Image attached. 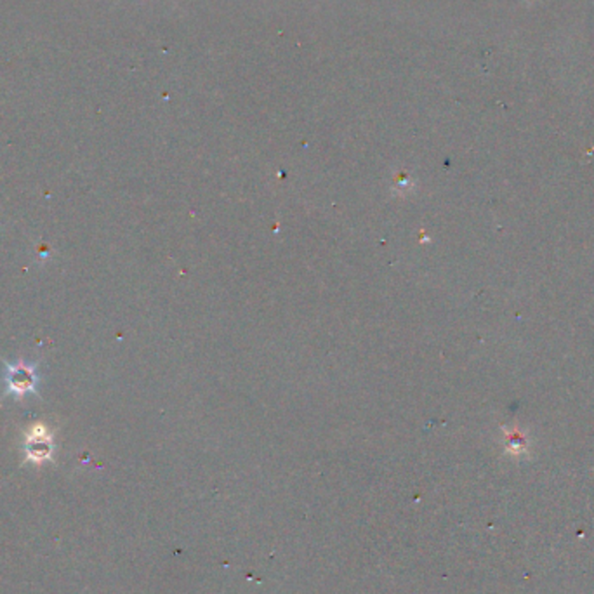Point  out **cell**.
Masks as SVG:
<instances>
[{
	"instance_id": "obj_1",
	"label": "cell",
	"mask_w": 594,
	"mask_h": 594,
	"mask_svg": "<svg viewBox=\"0 0 594 594\" xmlns=\"http://www.w3.org/2000/svg\"><path fill=\"white\" fill-rule=\"evenodd\" d=\"M7 391L14 393L16 396L26 395L28 391L35 393V382H37V375H35L33 365L17 364L9 365L6 374Z\"/></svg>"
}]
</instances>
